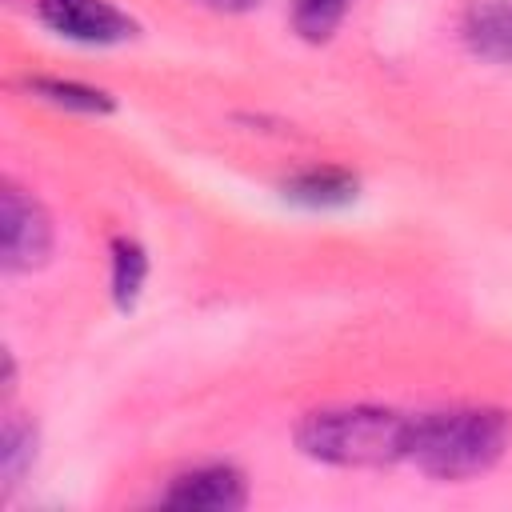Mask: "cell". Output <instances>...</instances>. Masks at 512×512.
Returning a JSON list of instances; mask_svg holds the SVG:
<instances>
[{
    "instance_id": "6",
    "label": "cell",
    "mask_w": 512,
    "mask_h": 512,
    "mask_svg": "<svg viewBox=\"0 0 512 512\" xmlns=\"http://www.w3.org/2000/svg\"><path fill=\"white\" fill-rule=\"evenodd\" d=\"M460 32L480 60L512 64V0H472Z\"/></svg>"
},
{
    "instance_id": "9",
    "label": "cell",
    "mask_w": 512,
    "mask_h": 512,
    "mask_svg": "<svg viewBox=\"0 0 512 512\" xmlns=\"http://www.w3.org/2000/svg\"><path fill=\"white\" fill-rule=\"evenodd\" d=\"M32 460H36V428L20 412H8L4 416V436H0V468H4V488L8 492L24 480Z\"/></svg>"
},
{
    "instance_id": "2",
    "label": "cell",
    "mask_w": 512,
    "mask_h": 512,
    "mask_svg": "<svg viewBox=\"0 0 512 512\" xmlns=\"http://www.w3.org/2000/svg\"><path fill=\"white\" fill-rule=\"evenodd\" d=\"M412 416L380 404L316 408L296 424V448L332 468H388L408 456Z\"/></svg>"
},
{
    "instance_id": "7",
    "label": "cell",
    "mask_w": 512,
    "mask_h": 512,
    "mask_svg": "<svg viewBox=\"0 0 512 512\" xmlns=\"http://www.w3.org/2000/svg\"><path fill=\"white\" fill-rule=\"evenodd\" d=\"M356 176H348L344 168H308L284 180V200L300 204V208H344L356 200Z\"/></svg>"
},
{
    "instance_id": "10",
    "label": "cell",
    "mask_w": 512,
    "mask_h": 512,
    "mask_svg": "<svg viewBox=\"0 0 512 512\" xmlns=\"http://www.w3.org/2000/svg\"><path fill=\"white\" fill-rule=\"evenodd\" d=\"M352 0H292V28L308 44H324L344 24Z\"/></svg>"
},
{
    "instance_id": "1",
    "label": "cell",
    "mask_w": 512,
    "mask_h": 512,
    "mask_svg": "<svg viewBox=\"0 0 512 512\" xmlns=\"http://www.w3.org/2000/svg\"><path fill=\"white\" fill-rule=\"evenodd\" d=\"M512 444V420L488 404H456L412 416L408 464L432 480H472L492 472Z\"/></svg>"
},
{
    "instance_id": "3",
    "label": "cell",
    "mask_w": 512,
    "mask_h": 512,
    "mask_svg": "<svg viewBox=\"0 0 512 512\" xmlns=\"http://www.w3.org/2000/svg\"><path fill=\"white\" fill-rule=\"evenodd\" d=\"M0 232H4V268L8 272H32L52 252V220L44 204L24 192L20 184H4L0 196Z\"/></svg>"
},
{
    "instance_id": "12",
    "label": "cell",
    "mask_w": 512,
    "mask_h": 512,
    "mask_svg": "<svg viewBox=\"0 0 512 512\" xmlns=\"http://www.w3.org/2000/svg\"><path fill=\"white\" fill-rule=\"evenodd\" d=\"M200 4H208L216 12H252V8H260V0H200Z\"/></svg>"
},
{
    "instance_id": "8",
    "label": "cell",
    "mask_w": 512,
    "mask_h": 512,
    "mask_svg": "<svg viewBox=\"0 0 512 512\" xmlns=\"http://www.w3.org/2000/svg\"><path fill=\"white\" fill-rule=\"evenodd\" d=\"M148 280V256L132 236H116L112 240V300L116 308H132L144 292Z\"/></svg>"
},
{
    "instance_id": "5",
    "label": "cell",
    "mask_w": 512,
    "mask_h": 512,
    "mask_svg": "<svg viewBox=\"0 0 512 512\" xmlns=\"http://www.w3.org/2000/svg\"><path fill=\"white\" fill-rule=\"evenodd\" d=\"M160 504L180 512H236L248 504V484L232 464H200L172 476Z\"/></svg>"
},
{
    "instance_id": "11",
    "label": "cell",
    "mask_w": 512,
    "mask_h": 512,
    "mask_svg": "<svg viewBox=\"0 0 512 512\" xmlns=\"http://www.w3.org/2000/svg\"><path fill=\"white\" fill-rule=\"evenodd\" d=\"M28 92H36L48 104L76 108V112H112L108 92L88 88V84H76V80H44V76H36V80H28Z\"/></svg>"
},
{
    "instance_id": "4",
    "label": "cell",
    "mask_w": 512,
    "mask_h": 512,
    "mask_svg": "<svg viewBox=\"0 0 512 512\" xmlns=\"http://www.w3.org/2000/svg\"><path fill=\"white\" fill-rule=\"evenodd\" d=\"M36 16L76 44H124L136 36V20L108 0H36Z\"/></svg>"
}]
</instances>
